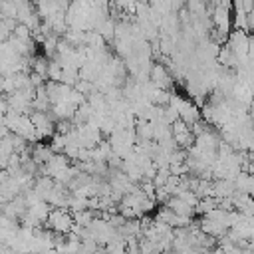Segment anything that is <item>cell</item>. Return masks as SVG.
<instances>
[{"mask_svg": "<svg viewBox=\"0 0 254 254\" xmlns=\"http://www.w3.org/2000/svg\"><path fill=\"white\" fill-rule=\"evenodd\" d=\"M73 224H75L73 222V216H71V212L67 208H52L48 220L44 222V228H48V230H52L56 234L67 236L71 232Z\"/></svg>", "mask_w": 254, "mask_h": 254, "instance_id": "1", "label": "cell"}, {"mask_svg": "<svg viewBox=\"0 0 254 254\" xmlns=\"http://www.w3.org/2000/svg\"><path fill=\"white\" fill-rule=\"evenodd\" d=\"M149 81H151L157 89H165V91H169V89L173 87V75L169 73V69H167L163 64H155V65L151 67Z\"/></svg>", "mask_w": 254, "mask_h": 254, "instance_id": "2", "label": "cell"}, {"mask_svg": "<svg viewBox=\"0 0 254 254\" xmlns=\"http://www.w3.org/2000/svg\"><path fill=\"white\" fill-rule=\"evenodd\" d=\"M165 206H167V208H171L177 216H187V218H192V214L196 212V208H194V206L187 204V202H185V200H181L179 196H173Z\"/></svg>", "mask_w": 254, "mask_h": 254, "instance_id": "3", "label": "cell"}, {"mask_svg": "<svg viewBox=\"0 0 254 254\" xmlns=\"http://www.w3.org/2000/svg\"><path fill=\"white\" fill-rule=\"evenodd\" d=\"M133 131H135V137H137L139 143L153 141V123L151 121H137Z\"/></svg>", "mask_w": 254, "mask_h": 254, "instance_id": "4", "label": "cell"}, {"mask_svg": "<svg viewBox=\"0 0 254 254\" xmlns=\"http://www.w3.org/2000/svg\"><path fill=\"white\" fill-rule=\"evenodd\" d=\"M10 109H8V101H6V97H0V119L8 113Z\"/></svg>", "mask_w": 254, "mask_h": 254, "instance_id": "5", "label": "cell"}, {"mask_svg": "<svg viewBox=\"0 0 254 254\" xmlns=\"http://www.w3.org/2000/svg\"><path fill=\"white\" fill-rule=\"evenodd\" d=\"M58 254H67V252H58Z\"/></svg>", "mask_w": 254, "mask_h": 254, "instance_id": "6", "label": "cell"}]
</instances>
